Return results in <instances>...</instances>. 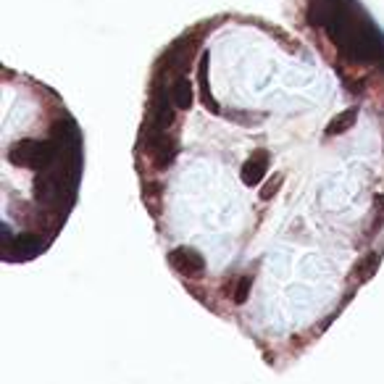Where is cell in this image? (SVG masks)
Segmentation results:
<instances>
[{
	"label": "cell",
	"instance_id": "cell-1",
	"mask_svg": "<svg viewBox=\"0 0 384 384\" xmlns=\"http://www.w3.org/2000/svg\"><path fill=\"white\" fill-rule=\"evenodd\" d=\"M134 174L172 276L287 371L384 263V74L224 11L155 53Z\"/></svg>",
	"mask_w": 384,
	"mask_h": 384
},
{
	"label": "cell",
	"instance_id": "cell-2",
	"mask_svg": "<svg viewBox=\"0 0 384 384\" xmlns=\"http://www.w3.org/2000/svg\"><path fill=\"white\" fill-rule=\"evenodd\" d=\"M0 258L37 261L79 203L87 142L61 92L13 66L0 82Z\"/></svg>",
	"mask_w": 384,
	"mask_h": 384
}]
</instances>
